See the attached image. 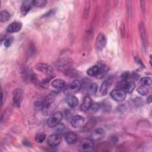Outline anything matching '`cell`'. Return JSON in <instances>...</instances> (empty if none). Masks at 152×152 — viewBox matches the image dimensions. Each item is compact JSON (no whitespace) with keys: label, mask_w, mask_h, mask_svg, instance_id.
Instances as JSON below:
<instances>
[{"label":"cell","mask_w":152,"mask_h":152,"mask_svg":"<svg viewBox=\"0 0 152 152\" xmlns=\"http://www.w3.org/2000/svg\"><path fill=\"white\" fill-rule=\"evenodd\" d=\"M62 118V113L61 112H56L54 113L48 119L47 124L49 127H55L61 122Z\"/></svg>","instance_id":"cell-4"},{"label":"cell","mask_w":152,"mask_h":152,"mask_svg":"<svg viewBox=\"0 0 152 152\" xmlns=\"http://www.w3.org/2000/svg\"><path fill=\"white\" fill-rule=\"evenodd\" d=\"M61 141V136L58 134H54L49 135L47 140L48 144L52 147L57 146Z\"/></svg>","instance_id":"cell-9"},{"label":"cell","mask_w":152,"mask_h":152,"mask_svg":"<svg viewBox=\"0 0 152 152\" xmlns=\"http://www.w3.org/2000/svg\"><path fill=\"white\" fill-rule=\"evenodd\" d=\"M84 118L81 115H76L74 116L71 121V125L72 127L75 128H80L84 125Z\"/></svg>","instance_id":"cell-10"},{"label":"cell","mask_w":152,"mask_h":152,"mask_svg":"<svg viewBox=\"0 0 152 152\" xmlns=\"http://www.w3.org/2000/svg\"><path fill=\"white\" fill-rule=\"evenodd\" d=\"M137 92L138 93H140V94L144 96L145 94H147L148 93V90L147 88L145 87V86H140L137 88Z\"/></svg>","instance_id":"cell-33"},{"label":"cell","mask_w":152,"mask_h":152,"mask_svg":"<svg viewBox=\"0 0 152 152\" xmlns=\"http://www.w3.org/2000/svg\"><path fill=\"white\" fill-rule=\"evenodd\" d=\"M13 98H12V102L13 105L15 107H20V104L22 101L23 99V92L21 88H16L15 89L13 92Z\"/></svg>","instance_id":"cell-8"},{"label":"cell","mask_w":152,"mask_h":152,"mask_svg":"<svg viewBox=\"0 0 152 152\" xmlns=\"http://www.w3.org/2000/svg\"><path fill=\"white\" fill-rule=\"evenodd\" d=\"M130 77V74L128 72H124L122 75H121V78L122 80H125L127 81L128 79Z\"/></svg>","instance_id":"cell-35"},{"label":"cell","mask_w":152,"mask_h":152,"mask_svg":"<svg viewBox=\"0 0 152 152\" xmlns=\"http://www.w3.org/2000/svg\"><path fill=\"white\" fill-rule=\"evenodd\" d=\"M105 135L104 131L102 128H96L91 134V138L94 141H99L102 140Z\"/></svg>","instance_id":"cell-12"},{"label":"cell","mask_w":152,"mask_h":152,"mask_svg":"<svg viewBox=\"0 0 152 152\" xmlns=\"http://www.w3.org/2000/svg\"><path fill=\"white\" fill-rule=\"evenodd\" d=\"M135 62H137V64L140 65L142 67V66H144V65H143L142 62L141 61V60L138 57H135Z\"/></svg>","instance_id":"cell-36"},{"label":"cell","mask_w":152,"mask_h":152,"mask_svg":"<svg viewBox=\"0 0 152 152\" xmlns=\"http://www.w3.org/2000/svg\"><path fill=\"white\" fill-rule=\"evenodd\" d=\"M78 148L81 151H90L94 148V142L90 139H83L80 142Z\"/></svg>","instance_id":"cell-2"},{"label":"cell","mask_w":152,"mask_h":152,"mask_svg":"<svg viewBox=\"0 0 152 152\" xmlns=\"http://www.w3.org/2000/svg\"><path fill=\"white\" fill-rule=\"evenodd\" d=\"M91 104H92L91 99L89 96H86L84 97V99L81 104L80 109L82 111H86L90 108Z\"/></svg>","instance_id":"cell-20"},{"label":"cell","mask_w":152,"mask_h":152,"mask_svg":"<svg viewBox=\"0 0 152 152\" xmlns=\"http://www.w3.org/2000/svg\"><path fill=\"white\" fill-rule=\"evenodd\" d=\"M77 135L73 132H66L65 135V140L68 144H72L76 142Z\"/></svg>","instance_id":"cell-18"},{"label":"cell","mask_w":152,"mask_h":152,"mask_svg":"<svg viewBox=\"0 0 152 152\" xmlns=\"http://www.w3.org/2000/svg\"><path fill=\"white\" fill-rule=\"evenodd\" d=\"M56 10L55 8H53V9H50L48 12H47L46 13L44 14L42 17L43 18H47L49 17H50L52 15H53L55 12H56Z\"/></svg>","instance_id":"cell-34"},{"label":"cell","mask_w":152,"mask_h":152,"mask_svg":"<svg viewBox=\"0 0 152 152\" xmlns=\"http://www.w3.org/2000/svg\"><path fill=\"white\" fill-rule=\"evenodd\" d=\"M64 73L66 76L69 77H72V78L77 77L78 75V72L76 70H75L74 69H72V68L67 69L66 70H65L64 71Z\"/></svg>","instance_id":"cell-24"},{"label":"cell","mask_w":152,"mask_h":152,"mask_svg":"<svg viewBox=\"0 0 152 152\" xmlns=\"http://www.w3.org/2000/svg\"><path fill=\"white\" fill-rule=\"evenodd\" d=\"M23 144L26 146H27V147H30L31 146V144L29 141H27V140H24L23 141Z\"/></svg>","instance_id":"cell-39"},{"label":"cell","mask_w":152,"mask_h":152,"mask_svg":"<svg viewBox=\"0 0 152 152\" xmlns=\"http://www.w3.org/2000/svg\"><path fill=\"white\" fill-rule=\"evenodd\" d=\"M121 33L122 34V37H124V33H125V27H124V24L122 23L121 26Z\"/></svg>","instance_id":"cell-38"},{"label":"cell","mask_w":152,"mask_h":152,"mask_svg":"<svg viewBox=\"0 0 152 152\" xmlns=\"http://www.w3.org/2000/svg\"><path fill=\"white\" fill-rule=\"evenodd\" d=\"M139 30H140V34L141 36V39L143 44V46L144 48H146L147 47V34L145 30L144 24L142 22H141L139 24Z\"/></svg>","instance_id":"cell-16"},{"label":"cell","mask_w":152,"mask_h":152,"mask_svg":"<svg viewBox=\"0 0 152 152\" xmlns=\"http://www.w3.org/2000/svg\"><path fill=\"white\" fill-rule=\"evenodd\" d=\"M46 138V134L44 132H39L35 137V140L37 143L43 142Z\"/></svg>","instance_id":"cell-27"},{"label":"cell","mask_w":152,"mask_h":152,"mask_svg":"<svg viewBox=\"0 0 152 152\" xmlns=\"http://www.w3.org/2000/svg\"><path fill=\"white\" fill-rule=\"evenodd\" d=\"M66 102L69 107H74L78 105L79 102L78 98L76 96L72 94H69L68 95L66 98Z\"/></svg>","instance_id":"cell-17"},{"label":"cell","mask_w":152,"mask_h":152,"mask_svg":"<svg viewBox=\"0 0 152 152\" xmlns=\"http://www.w3.org/2000/svg\"><path fill=\"white\" fill-rule=\"evenodd\" d=\"M98 89V86L96 83H91L87 87V92L89 95H95Z\"/></svg>","instance_id":"cell-23"},{"label":"cell","mask_w":152,"mask_h":152,"mask_svg":"<svg viewBox=\"0 0 152 152\" xmlns=\"http://www.w3.org/2000/svg\"><path fill=\"white\" fill-rule=\"evenodd\" d=\"M108 67L104 65V64H101L99 66V72L98 75H97V77L98 78H103L107 72L108 71Z\"/></svg>","instance_id":"cell-22"},{"label":"cell","mask_w":152,"mask_h":152,"mask_svg":"<svg viewBox=\"0 0 152 152\" xmlns=\"http://www.w3.org/2000/svg\"><path fill=\"white\" fill-rule=\"evenodd\" d=\"M72 64V59L68 58H64L59 59L56 62V68L60 71H65L68 68H70Z\"/></svg>","instance_id":"cell-3"},{"label":"cell","mask_w":152,"mask_h":152,"mask_svg":"<svg viewBox=\"0 0 152 152\" xmlns=\"http://www.w3.org/2000/svg\"><path fill=\"white\" fill-rule=\"evenodd\" d=\"M135 87V84L133 81H128L124 91L130 93L134 90Z\"/></svg>","instance_id":"cell-25"},{"label":"cell","mask_w":152,"mask_h":152,"mask_svg":"<svg viewBox=\"0 0 152 152\" xmlns=\"http://www.w3.org/2000/svg\"><path fill=\"white\" fill-rule=\"evenodd\" d=\"M99 72V65H93L91 67H90L87 71V74L92 77H97Z\"/></svg>","instance_id":"cell-21"},{"label":"cell","mask_w":152,"mask_h":152,"mask_svg":"<svg viewBox=\"0 0 152 152\" xmlns=\"http://www.w3.org/2000/svg\"><path fill=\"white\" fill-rule=\"evenodd\" d=\"M33 5V1H24L21 6V13L23 15H26L30 10L31 5Z\"/></svg>","instance_id":"cell-15"},{"label":"cell","mask_w":152,"mask_h":152,"mask_svg":"<svg viewBox=\"0 0 152 152\" xmlns=\"http://www.w3.org/2000/svg\"><path fill=\"white\" fill-rule=\"evenodd\" d=\"M147 102H148V103H150L151 102V95H150V96L147 97Z\"/></svg>","instance_id":"cell-40"},{"label":"cell","mask_w":152,"mask_h":152,"mask_svg":"<svg viewBox=\"0 0 152 152\" xmlns=\"http://www.w3.org/2000/svg\"><path fill=\"white\" fill-rule=\"evenodd\" d=\"M47 3V1L46 0H36L33 1V5L37 7H44Z\"/></svg>","instance_id":"cell-31"},{"label":"cell","mask_w":152,"mask_h":152,"mask_svg":"<svg viewBox=\"0 0 152 152\" xmlns=\"http://www.w3.org/2000/svg\"><path fill=\"white\" fill-rule=\"evenodd\" d=\"M82 87V83L79 80H75L71 82L68 86H66L65 93L68 95L78 92Z\"/></svg>","instance_id":"cell-1"},{"label":"cell","mask_w":152,"mask_h":152,"mask_svg":"<svg viewBox=\"0 0 152 152\" xmlns=\"http://www.w3.org/2000/svg\"><path fill=\"white\" fill-rule=\"evenodd\" d=\"M10 18V13L7 11H2L1 12L0 20L1 22H5L8 21Z\"/></svg>","instance_id":"cell-26"},{"label":"cell","mask_w":152,"mask_h":152,"mask_svg":"<svg viewBox=\"0 0 152 152\" xmlns=\"http://www.w3.org/2000/svg\"><path fill=\"white\" fill-rule=\"evenodd\" d=\"M55 100V96L53 94H49L47 95L42 103V108L43 110H48L49 107L53 103Z\"/></svg>","instance_id":"cell-11"},{"label":"cell","mask_w":152,"mask_h":152,"mask_svg":"<svg viewBox=\"0 0 152 152\" xmlns=\"http://www.w3.org/2000/svg\"><path fill=\"white\" fill-rule=\"evenodd\" d=\"M14 41V37L12 36L7 37L4 42V45L6 48L10 46Z\"/></svg>","instance_id":"cell-32"},{"label":"cell","mask_w":152,"mask_h":152,"mask_svg":"<svg viewBox=\"0 0 152 152\" xmlns=\"http://www.w3.org/2000/svg\"><path fill=\"white\" fill-rule=\"evenodd\" d=\"M56 126V134H60L62 133H64L66 131V128L65 126V125L62 124H58Z\"/></svg>","instance_id":"cell-28"},{"label":"cell","mask_w":152,"mask_h":152,"mask_svg":"<svg viewBox=\"0 0 152 152\" xmlns=\"http://www.w3.org/2000/svg\"><path fill=\"white\" fill-rule=\"evenodd\" d=\"M125 107L124 105H120L119 106H118V109H117V110L118 111V112H124V110H125Z\"/></svg>","instance_id":"cell-37"},{"label":"cell","mask_w":152,"mask_h":152,"mask_svg":"<svg viewBox=\"0 0 152 152\" xmlns=\"http://www.w3.org/2000/svg\"><path fill=\"white\" fill-rule=\"evenodd\" d=\"M35 68L40 72L47 75H51L53 72V68L45 63H37L35 65Z\"/></svg>","instance_id":"cell-5"},{"label":"cell","mask_w":152,"mask_h":152,"mask_svg":"<svg viewBox=\"0 0 152 152\" xmlns=\"http://www.w3.org/2000/svg\"><path fill=\"white\" fill-rule=\"evenodd\" d=\"M140 83L142 84V86H149L151 84V78L149 77H143L141 79Z\"/></svg>","instance_id":"cell-29"},{"label":"cell","mask_w":152,"mask_h":152,"mask_svg":"<svg viewBox=\"0 0 152 152\" xmlns=\"http://www.w3.org/2000/svg\"><path fill=\"white\" fill-rule=\"evenodd\" d=\"M111 98L116 102H122L126 97V92L121 89L112 90L110 93Z\"/></svg>","instance_id":"cell-7"},{"label":"cell","mask_w":152,"mask_h":152,"mask_svg":"<svg viewBox=\"0 0 152 152\" xmlns=\"http://www.w3.org/2000/svg\"><path fill=\"white\" fill-rule=\"evenodd\" d=\"M52 86L56 88V89H62V88H64L66 87V84L65 81L64 80L62 79H56L54 80L52 83H51Z\"/></svg>","instance_id":"cell-19"},{"label":"cell","mask_w":152,"mask_h":152,"mask_svg":"<svg viewBox=\"0 0 152 152\" xmlns=\"http://www.w3.org/2000/svg\"><path fill=\"white\" fill-rule=\"evenodd\" d=\"M100 104L99 103H94V104H91V106L90 107V108L88 109L89 112L93 113H96L100 108Z\"/></svg>","instance_id":"cell-30"},{"label":"cell","mask_w":152,"mask_h":152,"mask_svg":"<svg viewBox=\"0 0 152 152\" xmlns=\"http://www.w3.org/2000/svg\"><path fill=\"white\" fill-rule=\"evenodd\" d=\"M112 80L110 78H108L104 81L100 86V93L103 96H105L107 93L108 90L110 88Z\"/></svg>","instance_id":"cell-14"},{"label":"cell","mask_w":152,"mask_h":152,"mask_svg":"<svg viewBox=\"0 0 152 152\" xmlns=\"http://www.w3.org/2000/svg\"><path fill=\"white\" fill-rule=\"evenodd\" d=\"M107 43L106 36L103 33H100L98 34L96 42L95 47L98 51H102L105 47Z\"/></svg>","instance_id":"cell-6"},{"label":"cell","mask_w":152,"mask_h":152,"mask_svg":"<svg viewBox=\"0 0 152 152\" xmlns=\"http://www.w3.org/2000/svg\"><path fill=\"white\" fill-rule=\"evenodd\" d=\"M22 27V24L19 22H12L7 28V31L8 33H16L19 31Z\"/></svg>","instance_id":"cell-13"}]
</instances>
